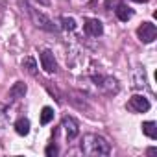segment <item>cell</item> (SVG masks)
<instances>
[{"mask_svg":"<svg viewBox=\"0 0 157 157\" xmlns=\"http://www.w3.org/2000/svg\"><path fill=\"white\" fill-rule=\"evenodd\" d=\"M15 131L19 135H28L30 133V120L28 118H19L15 122Z\"/></svg>","mask_w":157,"mask_h":157,"instance_id":"cell-12","label":"cell"},{"mask_svg":"<svg viewBox=\"0 0 157 157\" xmlns=\"http://www.w3.org/2000/svg\"><path fill=\"white\" fill-rule=\"evenodd\" d=\"M39 59H41V67H43V70H44V72L54 74V72L57 70V63H56L54 54H52L50 50H43V52L39 54Z\"/></svg>","mask_w":157,"mask_h":157,"instance_id":"cell-6","label":"cell"},{"mask_svg":"<svg viewBox=\"0 0 157 157\" xmlns=\"http://www.w3.org/2000/svg\"><path fill=\"white\" fill-rule=\"evenodd\" d=\"M137 37H139V41L144 43V44L153 43L155 37H157V28H155V24H153V22H142V24L137 28Z\"/></svg>","mask_w":157,"mask_h":157,"instance_id":"cell-4","label":"cell"},{"mask_svg":"<svg viewBox=\"0 0 157 157\" xmlns=\"http://www.w3.org/2000/svg\"><path fill=\"white\" fill-rule=\"evenodd\" d=\"M128 109H129V111H135V113H146V111L150 109V102H148V98H144L142 94H135V96L129 98Z\"/></svg>","mask_w":157,"mask_h":157,"instance_id":"cell-5","label":"cell"},{"mask_svg":"<svg viewBox=\"0 0 157 157\" xmlns=\"http://www.w3.org/2000/svg\"><path fill=\"white\" fill-rule=\"evenodd\" d=\"M26 91H28V89H26V83H24V82H17V83L10 89V94H8V96H10L11 102H17V100H21V98H24Z\"/></svg>","mask_w":157,"mask_h":157,"instance_id":"cell-9","label":"cell"},{"mask_svg":"<svg viewBox=\"0 0 157 157\" xmlns=\"http://www.w3.org/2000/svg\"><path fill=\"white\" fill-rule=\"evenodd\" d=\"M93 82H94V85L100 91H104L107 94H117L118 93V82L115 80V78H111V76L98 74V76H93Z\"/></svg>","mask_w":157,"mask_h":157,"instance_id":"cell-3","label":"cell"},{"mask_svg":"<svg viewBox=\"0 0 157 157\" xmlns=\"http://www.w3.org/2000/svg\"><path fill=\"white\" fill-rule=\"evenodd\" d=\"M142 133H144L146 137H150L151 140H155V139H157V124L151 122V120L142 122Z\"/></svg>","mask_w":157,"mask_h":157,"instance_id":"cell-11","label":"cell"},{"mask_svg":"<svg viewBox=\"0 0 157 157\" xmlns=\"http://www.w3.org/2000/svg\"><path fill=\"white\" fill-rule=\"evenodd\" d=\"M52 120H54V109L52 107H43V111H41V124L44 126V124H48Z\"/></svg>","mask_w":157,"mask_h":157,"instance_id":"cell-14","label":"cell"},{"mask_svg":"<svg viewBox=\"0 0 157 157\" xmlns=\"http://www.w3.org/2000/svg\"><path fill=\"white\" fill-rule=\"evenodd\" d=\"M44 153H46L48 157H56V155L59 153V150H57V146H56V144H48V146H46V150H44Z\"/></svg>","mask_w":157,"mask_h":157,"instance_id":"cell-17","label":"cell"},{"mask_svg":"<svg viewBox=\"0 0 157 157\" xmlns=\"http://www.w3.org/2000/svg\"><path fill=\"white\" fill-rule=\"evenodd\" d=\"M82 151L85 155H91V157H100V155H109L111 151V146L109 142L100 137V135H94V133H89V135H83L82 139Z\"/></svg>","mask_w":157,"mask_h":157,"instance_id":"cell-1","label":"cell"},{"mask_svg":"<svg viewBox=\"0 0 157 157\" xmlns=\"http://www.w3.org/2000/svg\"><path fill=\"white\" fill-rule=\"evenodd\" d=\"M61 24H63V28L68 30V32H74V30H76V21H74L72 17H61Z\"/></svg>","mask_w":157,"mask_h":157,"instance_id":"cell-15","label":"cell"},{"mask_svg":"<svg viewBox=\"0 0 157 157\" xmlns=\"http://www.w3.org/2000/svg\"><path fill=\"white\" fill-rule=\"evenodd\" d=\"M115 13H117V17H118L122 22H128V21L133 17V10H131L128 4H117Z\"/></svg>","mask_w":157,"mask_h":157,"instance_id":"cell-10","label":"cell"},{"mask_svg":"<svg viewBox=\"0 0 157 157\" xmlns=\"http://www.w3.org/2000/svg\"><path fill=\"white\" fill-rule=\"evenodd\" d=\"M6 126H8V113H6V107L0 104V133L4 131Z\"/></svg>","mask_w":157,"mask_h":157,"instance_id":"cell-16","label":"cell"},{"mask_svg":"<svg viewBox=\"0 0 157 157\" xmlns=\"http://www.w3.org/2000/svg\"><path fill=\"white\" fill-rule=\"evenodd\" d=\"M19 6L26 10L28 17L32 19V22H33L37 28H41V30H44V32H57V30H59V28L54 24V21H52L50 17H46L44 13L37 11L35 8H32V6L28 4V0H19Z\"/></svg>","mask_w":157,"mask_h":157,"instance_id":"cell-2","label":"cell"},{"mask_svg":"<svg viewBox=\"0 0 157 157\" xmlns=\"http://www.w3.org/2000/svg\"><path fill=\"white\" fill-rule=\"evenodd\" d=\"M22 68H26V72L28 74H32V76H35L37 74V63H35V59L33 57H24L22 59Z\"/></svg>","mask_w":157,"mask_h":157,"instance_id":"cell-13","label":"cell"},{"mask_svg":"<svg viewBox=\"0 0 157 157\" xmlns=\"http://www.w3.org/2000/svg\"><path fill=\"white\" fill-rule=\"evenodd\" d=\"M83 30L91 37H100L104 33V26H102V22L98 19H87L85 24H83Z\"/></svg>","mask_w":157,"mask_h":157,"instance_id":"cell-7","label":"cell"},{"mask_svg":"<svg viewBox=\"0 0 157 157\" xmlns=\"http://www.w3.org/2000/svg\"><path fill=\"white\" fill-rule=\"evenodd\" d=\"M63 128L67 131V139H76L78 133H80V128H78V122L72 117H65L63 118Z\"/></svg>","mask_w":157,"mask_h":157,"instance_id":"cell-8","label":"cell"}]
</instances>
